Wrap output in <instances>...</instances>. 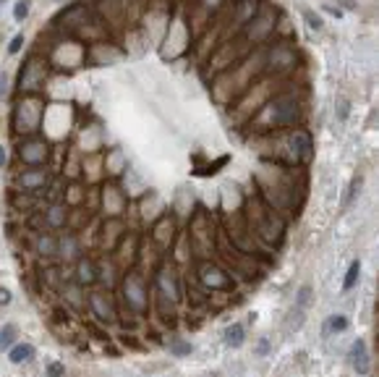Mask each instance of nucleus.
<instances>
[{
    "label": "nucleus",
    "instance_id": "nucleus-28",
    "mask_svg": "<svg viewBox=\"0 0 379 377\" xmlns=\"http://www.w3.org/2000/svg\"><path fill=\"white\" fill-rule=\"evenodd\" d=\"M3 3H5V0H0V5H3Z\"/></svg>",
    "mask_w": 379,
    "mask_h": 377
},
{
    "label": "nucleus",
    "instance_id": "nucleus-4",
    "mask_svg": "<svg viewBox=\"0 0 379 377\" xmlns=\"http://www.w3.org/2000/svg\"><path fill=\"white\" fill-rule=\"evenodd\" d=\"M246 341V328L241 325V322H236V325H230L225 330V346L227 349H241Z\"/></svg>",
    "mask_w": 379,
    "mask_h": 377
},
{
    "label": "nucleus",
    "instance_id": "nucleus-25",
    "mask_svg": "<svg viewBox=\"0 0 379 377\" xmlns=\"http://www.w3.org/2000/svg\"><path fill=\"white\" fill-rule=\"evenodd\" d=\"M8 304H11V291L0 288V306H8Z\"/></svg>",
    "mask_w": 379,
    "mask_h": 377
},
{
    "label": "nucleus",
    "instance_id": "nucleus-29",
    "mask_svg": "<svg viewBox=\"0 0 379 377\" xmlns=\"http://www.w3.org/2000/svg\"><path fill=\"white\" fill-rule=\"evenodd\" d=\"M58 3H63V0H58Z\"/></svg>",
    "mask_w": 379,
    "mask_h": 377
},
{
    "label": "nucleus",
    "instance_id": "nucleus-1",
    "mask_svg": "<svg viewBox=\"0 0 379 377\" xmlns=\"http://www.w3.org/2000/svg\"><path fill=\"white\" fill-rule=\"evenodd\" d=\"M301 118V108L293 97H277L264 105V110L256 116V123L264 129H280V126H293Z\"/></svg>",
    "mask_w": 379,
    "mask_h": 377
},
{
    "label": "nucleus",
    "instance_id": "nucleus-16",
    "mask_svg": "<svg viewBox=\"0 0 379 377\" xmlns=\"http://www.w3.org/2000/svg\"><path fill=\"white\" fill-rule=\"evenodd\" d=\"M309 301H312V288H309V285H303V288L298 291V299H295V309H303Z\"/></svg>",
    "mask_w": 379,
    "mask_h": 377
},
{
    "label": "nucleus",
    "instance_id": "nucleus-5",
    "mask_svg": "<svg viewBox=\"0 0 379 377\" xmlns=\"http://www.w3.org/2000/svg\"><path fill=\"white\" fill-rule=\"evenodd\" d=\"M32 356H34V346H32V343H16V346L8 351L11 364H26Z\"/></svg>",
    "mask_w": 379,
    "mask_h": 377
},
{
    "label": "nucleus",
    "instance_id": "nucleus-7",
    "mask_svg": "<svg viewBox=\"0 0 379 377\" xmlns=\"http://www.w3.org/2000/svg\"><path fill=\"white\" fill-rule=\"evenodd\" d=\"M157 281H160L162 291L168 293L170 299H178V285H176V281H173V273H170V270H162V273H160V278H157Z\"/></svg>",
    "mask_w": 379,
    "mask_h": 377
},
{
    "label": "nucleus",
    "instance_id": "nucleus-13",
    "mask_svg": "<svg viewBox=\"0 0 379 377\" xmlns=\"http://www.w3.org/2000/svg\"><path fill=\"white\" fill-rule=\"evenodd\" d=\"M348 328V317H343V314H335V317H330L327 328L324 330H335V333H343V330Z\"/></svg>",
    "mask_w": 379,
    "mask_h": 377
},
{
    "label": "nucleus",
    "instance_id": "nucleus-10",
    "mask_svg": "<svg viewBox=\"0 0 379 377\" xmlns=\"http://www.w3.org/2000/svg\"><path fill=\"white\" fill-rule=\"evenodd\" d=\"M13 338H16V328H13V325H3V328H0V351L11 349Z\"/></svg>",
    "mask_w": 379,
    "mask_h": 377
},
{
    "label": "nucleus",
    "instance_id": "nucleus-14",
    "mask_svg": "<svg viewBox=\"0 0 379 377\" xmlns=\"http://www.w3.org/2000/svg\"><path fill=\"white\" fill-rule=\"evenodd\" d=\"M92 306L97 309V312H100V317H108V320L112 317L110 306H108V304H105V306H102V296H100V293H94V296H92Z\"/></svg>",
    "mask_w": 379,
    "mask_h": 377
},
{
    "label": "nucleus",
    "instance_id": "nucleus-21",
    "mask_svg": "<svg viewBox=\"0 0 379 377\" xmlns=\"http://www.w3.org/2000/svg\"><path fill=\"white\" fill-rule=\"evenodd\" d=\"M361 184H363L361 178H356L353 184H351V194H348V199H345V207L351 205V202H353V199H356V197H358V194H361Z\"/></svg>",
    "mask_w": 379,
    "mask_h": 377
},
{
    "label": "nucleus",
    "instance_id": "nucleus-27",
    "mask_svg": "<svg viewBox=\"0 0 379 377\" xmlns=\"http://www.w3.org/2000/svg\"><path fill=\"white\" fill-rule=\"evenodd\" d=\"M5 165V147H0V168Z\"/></svg>",
    "mask_w": 379,
    "mask_h": 377
},
{
    "label": "nucleus",
    "instance_id": "nucleus-3",
    "mask_svg": "<svg viewBox=\"0 0 379 377\" xmlns=\"http://www.w3.org/2000/svg\"><path fill=\"white\" fill-rule=\"evenodd\" d=\"M351 364L356 369V375H369L371 359H369V349H366V341H363V338H358V341L351 346Z\"/></svg>",
    "mask_w": 379,
    "mask_h": 377
},
{
    "label": "nucleus",
    "instance_id": "nucleus-15",
    "mask_svg": "<svg viewBox=\"0 0 379 377\" xmlns=\"http://www.w3.org/2000/svg\"><path fill=\"white\" fill-rule=\"evenodd\" d=\"M29 16V0H19L16 8H13V19L16 21H24Z\"/></svg>",
    "mask_w": 379,
    "mask_h": 377
},
{
    "label": "nucleus",
    "instance_id": "nucleus-22",
    "mask_svg": "<svg viewBox=\"0 0 379 377\" xmlns=\"http://www.w3.org/2000/svg\"><path fill=\"white\" fill-rule=\"evenodd\" d=\"M50 223H52V225H60V223H63V210H60V207H52Z\"/></svg>",
    "mask_w": 379,
    "mask_h": 377
},
{
    "label": "nucleus",
    "instance_id": "nucleus-24",
    "mask_svg": "<svg viewBox=\"0 0 379 377\" xmlns=\"http://www.w3.org/2000/svg\"><path fill=\"white\" fill-rule=\"evenodd\" d=\"M335 3L340 5V8H345V11H356V8H358V3H356V0H335Z\"/></svg>",
    "mask_w": 379,
    "mask_h": 377
},
{
    "label": "nucleus",
    "instance_id": "nucleus-12",
    "mask_svg": "<svg viewBox=\"0 0 379 377\" xmlns=\"http://www.w3.org/2000/svg\"><path fill=\"white\" fill-rule=\"evenodd\" d=\"M42 181H45L42 173H24V176H21V186H24V188H34V186H40Z\"/></svg>",
    "mask_w": 379,
    "mask_h": 377
},
{
    "label": "nucleus",
    "instance_id": "nucleus-2",
    "mask_svg": "<svg viewBox=\"0 0 379 377\" xmlns=\"http://www.w3.org/2000/svg\"><path fill=\"white\" fill-rule=\"evenodd\" d=\"M123 296H126V304L131 306V312L141 314L147 309V288L144 283L139 281L136 275H128L126 283H123Z\"/></svg>",
    "mask_w": 379,
    "mask_h": 377
},
{
    "label": "nucleus",
    "instance_id": "nucleus-17",
    "mask_svg": "<svg viewBox=\"0 0 379 377\" xmlns=\"http://www.w3.org/2000/svg\"><path fill=\"white\" fill-rule=\"evenodd\" d=\"M303 19H306V24L309 26H312V29H322V19L319 16H316V13H312V11H303Z\"/></svg>",
    "mask_w": 379,
    "mask_h": 377
},
{
    "label": "nucleus",
    "instance_id": "nucleus-8",
    "mask_svg": "<svg viewBox=\"0 0 379 377\" xmlns=\"http://www.w3.org/2000/svg\"><path fill=\"white\" fill-rule=\"evenodd\" d=\"M201 278H204V281H207L209 285H217V288L227 285L225 275H220V270H217V267H207V265H204V267H201Z\"/></svg>",
    "mask_w": 379,
    "mask_h": 377
},
{
    "label": "nucleus",
    "instance_id": "nucleus-9",
    "mask_svg": "<svg viewBox=\"0 0 379 377\" xmlns=\"http://www.w3.org/2000/svg\"><path fill=\"white\" fill-rule=\"evenodd\" d=\"M79 281L81 283H94L97 281V273H94V265L89 259L79 262Z\"/></svg>",
    "mask_w": 379,
    "mask_h": 377
},
{
    "label": "nucleus",
    "instance_id": "nucleus-11",
    "mask_svg": "<svg viewBox=\"0 0 379 377\" xmlns=\"http://www.w3.org/2000/svg\"><path fill=\"white\" fill-rule=\"evenodd\" d=\"M170 351H173V356H188V353L194 351V346L188 343V341H173L170 343Z\"/></svg>",
    "mask_w": 379,
    "mask_h": 377
},
{
    "label": "nucleus",
    "instance_id": "nucleus-20",
    "mask_svg": "<svg viewBox=\"0 0 379 377\" xmlns=\"http://www.w3.org/2000/svg\"><path fill=\"white\" fill-rule=\"evenodd\" d=\"M21 47H24V34H16V37L11 40V45H8V55H16Z\"/></svg>",
    "mask_w": 379,
    "mask_h": 377
},
{
    "label": "nucleus",
    "instance_id": "nucleus-18",
    "mask_svg": "<svg viewBox=\"0 0 379 377\" xmlns=\"http://www.w3.org/2000/svg\"><path fill=\"white\" fill-rule=\"evenodd\" d=\"M37 246H40V252H42V254H52V252H55V241H52L50 236L40 238V244H37Z\"/></svg>",
    "mask_w": 379,
    "mask_h": 377
},
{
    "label": "nucleus",
    "instance_id": "nucleus-19",
    "mask_svg": "<svg viewBox=\"0 0 379 377\" xmlns=\"http://www.w3.org/2000/svg\"><path fill=\"white\" fill-rule=\"evenodd\" d=\"M63 372H66V367L60 361H50L47 364V377H63Z\"/></svg>",
    "mask_w": 379,
    "mask_h": 377
},
{
    "label": "nucleus",
    "instance_id": "nucleus-23",
    "mask_svg": "<svg viewBox=\"0 0 379 377\" xmlns=\"http://www.w3.org/2000/svg\"><path fill=\"white\" fill-rule=\"evenodd\" d=\"M5 94H8V76L0 73V100H5Z\"/></svg>",
    "mask_w": 379,
    "mask_h": 377
},
{
    "label": "nucleus",
    "instance_id": "nucleus-6",
    "mask_svg": "<svg viewBox=\"0 0 379 377\" xmlns=\"http://www.w3.org/2000/svg\"><path fill=\"white\" fill-rule=\"evenodd\" d=\"M358 278H361V262H358V259H353V262H351V267H348V273H345L343 291H351L353 285L358 283Z\"/></svg>",
    "mask_w": 379,
    "mask_h": 377
},
{
    "label": "nucleus",
    "instance_id": "nucleus-26",
    "mask_svg": "<svg viewBox=\"0 0 379 377\" xmlns=\"http://www.w3.org/2000/svg\"><path fill=\"white\" fill-rule=\"evenodd\" d=\"M324 11H327L330 16H335V19H343V11H340L337 5H324Z\"/></svg>",
    "mask_w": 379,
    "mask_h": 377
}]
</instances>
